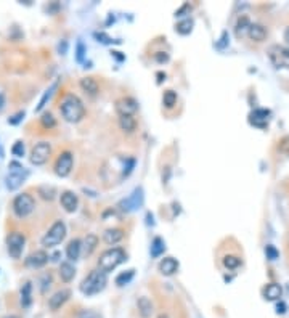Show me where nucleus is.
I'll return each mask as SVG.
<instances>
[{"instance_id":"40","label":"nucleus","mask_w":289,"mask_h":318,"mask_svg":"<svg viewBox=\"0 0 289 318\" xmlns=\"http://www.w3.org/2000/svg\"><path fill=\"white\" fill-rule=\"evenodd\" d=\"M24 119V111H19V113H16L15 116H12V118L8 119V124H12V125H16V124H19Z\"/></svg>"},{"instance_id":"19","label":"nucleus","mask_w":289,"mask_h":318,"mask_svg":"<svg viewBox=\"0 0 289 318\" xmlns=\"http://www.w3.org/2000/svg\"><path fill=\"white\" fill-rule=\"evenodd\" d=\"M247 36L252 39L254 42H264L265 39H267V29L262 24L254 23V24H250Z\"/></svg>"},{"instance_id":"37","label":"nucleus","mask_w":289,"mask_h":318,"mask_svg":"<svg viewBox=\"0 0 289 318\" xmlns=\"http://www.w3.org/2000/svg\"><path fill=\"white\" fill-rule=\"evenodd\" d=\"M39 193L42 195L44 199H53L55 198V188L53 187H41L39 188Z\"/></svg>"},{"instance_id":"28","label":"nucleus","mask_w":289,"mask_h":318,"mask_svg":"<svg viewBox=\"0 0 289 318\" xmlns=\"http://www.w3.org/2000/svg\"><path fill=\"white\" fill-rule=\"evenodd\" d=\"M177 32L178 34H182V36H187V34H190L191 31H193V19H190V18H187V19H183V21H180L178 24H177Z\"/></svg>"},{"instance_id":"42","label":"nucleus","mask_w":289,"mask_h":318,"mask_svg":"<svg viewBox=\"0 0 289 318\" xmlns=\"http://www.w3.org/2000/svg\"><path fill=\"white\" fill-rule=\"evenodd\" d=\"M95 37L98 39V42H101V44H113L114 41L110 37V36H106L104 32H95Z\"/></svg>"},{"instance_id":"50","label":"nucleus","mask_w":289,"mask_h":318,"mask_svg":"<svg viewBox=\"0 0 289 318\" xmlns=\"http://www.w3.org/2000/svg\"><path fill=\"white\" fill-rule=\"evenodd\" d=\"M287 289H289V285H287Z\"/></svg>"},{"instance_id":"43","label":"nucleus","mask_w":289,"mask_h":318,"mask_svg":"<svg viewBox=\"0 0 289 318\" xmlns=\"http://www.w3.org/2000/svg\"><path fill=\"white\" fill-rule=\"evenodd\" d=\"M84 53H85V47H84L82 42H79V44H77V55H76L77 61H82L84 60Z\"/></svg>"},{"instance_id":"6","label":"nucleus","mask_w":289,"mask_h":318,"mask_svg":"<svg viewBox=\"0 0 289 318\" xmlns=\"http://www.w3.org/2000/svg\"><path fill=\"white\" fill-rule=\"evenodd\" d=\"M34 207H35V201L29 193H21V195H18L13 199V212L19 219L27 217L34 210Z\"/></svg>"},{"instance_id":"35","label":"nucleus","mask_w":289,"mask_h":318,"mask_svg":"<svg viewBox=\"0 0 289 318\" xmlns=\"http://www.w3.org/2000/svg\"><path fill=\"white\" fill-rule=\"evenodd\" d=\"M41 124H42V127H45V129H53L56 121H55L52 113H44L42 118H41Z\"/></svg>"},{"instance_id":"48","label":"nucleus","mask_w":289,"mask_h":318,"mask_svg":"<svg viewBox=\"0 0 289 318\" xmlns=\"http://www.w3.org/2000/svg\"><path fill=\"white\" fill-rule=\"evenodd\" d=\"M158 318H169V315H166V313H161V315H159Z\"/></svg>"},{"instance_id":"14","label":"nucleus","mask_w":289,"mask_h":318,"mask_svg":"<svg viewBox=\"0 0 289 318\" xmlns=\"http://www.w3.org/2000/svg\"><path fill=\"white\" fill-rule=\"evenodd\" d=\"M48 259H50V257H48V254L45 253V251H35V253L27 256L26 265L32 267V268H41V267H44L48 262Z\"/></svg>"},{"instance_id":"5","label":"nucleus","mask_w":289,"mask_h":318,"mask_svg":"<svg viewBox=\"0 0 289 318\" xmlns=\"http://www.w3.org/2000/svg\"><path fill=\"white\" fill-rule=\"evenodd\" d=\"M64 236H66V225H64V222L56 220L55 224L50 227V230H48L47 233L44 235V238H42V246H45V248H53L56 244H60L61 241L64 239Z\"/></svg>"},{"instance_id":"3","label":"nucleus","mask_w":289,"mask_h":318,"mask_svg":"<svg viewBox=\"0 0 289 318\" xmlns=\"http://www.w3.org/2000/svg\"><path fill=\"white\" fill-rule=\"evenodd\" d=\"M125 259H127V254H125V251L122 248H113V249L104 251L100 256L98 267L101 272L108 273V272H113V270L118 265H121L122 262H125Z\"/></svg>"},{"instance_id":"20","label":"nucleus","mask_w":289,"mask_h":318,"mask_svg":"<svg viewBox=\"0 0 289 318\" xmlns=\"http://www.w3.org/2000/svg\"><path fill=\"white\" fill-rule=\"evenodd\" d=\"M124 238V231L121 228H110V230H106L104 233H103V239H104V243L106 244H118L119 241Z\"/></svg>"},{"instance_id":"24","label":"nucleus","mask_w":289,"mask_h":318,"mask_svg":"<svg viewBox=\"0 0 289 318\" xmlns=\"http://www.w3.org/2000/svg\"><path fill=\"white\" fill-rule=\"evenodd\" d=\"M60 276H61V279L64 283H69L71 279L76 276V268L73 267V264H69V262H63L61 265H60Z\"/></svg>"},{"instance_id":"18","label":"nucleus","mask_w":289,"mask_h":318,"mask_svg":"<svg viewBox=\"0 0 289 318\" xmlns=\"http://www.w3.org/2000/svg\"><path fill=\"white\" fill-rule=\"evenodd\" d=\"M77 204H79V201H77V196L73 191H64L61 195V206L66 212H74L77 209Z\"/></svg>"},{"instance_id":"45","label":"nucleus","mask_w":289,"mask_h":318,"mask_svg":"<svg viewBox=\"0 0 289 318\" xmlns=\"http://www.w3.org/2000/svg\"><path fill=\"white\" fill-rule=\"evenodd\" d=\"M286 308H287V307H286L284 302H278V304H276V313H284V312H286Z\"/></svg>"},{"instance_id":"41","label":"nucleus","mask_w":289,"mask_h":318,"mask_svg":"<svg viewBox=\"0 0 289 318\" xmlns=\"http://www.w3.org/2000/svg\"><path fill=\"white\" fill-rule=\"evenodd\" d=\"M265 253H267V257H268L270 260H276V259H278V251H276L272 244H268V246L265 248Z\"/></svg>"},{"instance_id":"11","label":"nucleus","mask_w":289,"mask_h":318,"mask_svg":"<svg viewBox=\"0 0 289 318\" xmlns=\"http://www.w3.org/2000/svg\"><path fill=\"white\" fill-rule=\"evenodd\" d=\"M141 204H143V190L137 188V190H133V193L129 198H125L119 202V207L125 212H130V210H135L137 207H140Z\"/></svg>"},{"instance_id":"29","label":"nucleus","mask_w":289,"mask_h":318,"mask_svg":"<svg viewBox=\"0 0 289 318\" xmlns=\"http://www.w3.org/2000/svg\"><path fill=\"white\" fill-rule=\"evenodd\" d=\"M162 103L166 108H173V106L177 104V93L173 90H167L162 96Z\"/></svg>"},{"instance_id":"38","label":"nucleus","mask_w":289,"mask_h":318,"mask_svg":"<svg viewBox=\"0 0 289 318\" xmlns=\"http://www.w3.org/2000/svg\"><path fill=\"white\" fill-rule=\"evenodd\" d=\"M76 318H101V315L95 310H81L76 315Z\"/></svg>"},{"instance_id":"16","label":"nucleus","mask_w":289,"mask_h":318,"mask_svg":"<svg viewBox=\"0 0 289 318\" xmlns=\"http://www.w3.org/2000/svg\"><path fill=\"white\" fill-rule=\"evenodd\" d=\"M178 270V262L173 257H164L159 264V272L166 276L173 275Z\"/></svg>"},{"instance_id":"2","label":"nucleus","mask_w":289,"mask_h":318,"mask_svg":"<svg viewBox=\"0 0 289 318\" xmlns=\"http://www.w3.org/2000/svg\"><path fill=\"white\" fill-rule=\"evenodd\" d=\"M106 283H108V276H106V273L101 272V270H93V272L87 275L84 278V281L81 283V291L85 296L98 294L106 288Z\"/></svg>"},{"instance_id":"22","label":"nucleus","mask_w":289,"mask_h":318,"mask_svg":"<svg viewBox=\"0 0 289 318\" xmlns=\"http://www.w3.org/2000/svg\"><path fill=\"white\" fill-rule=\"evenodd\" d=\"M82 243H81V239H77V238H74V239H71L69 241V244H67V248H66V256H67V259L69 260H77L79 259V256H81V246Z\"/></svg>"},{"instance_id":"31","label":"nucleus","mask_w":289,"mask_h":318,"mask_svg":"<svg viewBox=\"0 0 289 318\" xmlns=\"http://www.w3.org/2000/svg\"><path fill=\"white\" fill-rule=\"evenodd\" d=\"M96 244H98V238H96L95 235H87V238H85V253H87V256H90L93 253Z\"/></svg>"},{"instance_id":"10","label":"nucleus","mask_w":289,"mask_h":318,"mask_svg":"<svg viewBox=\"0 0 289 318\" xmlns=\"http://www.w3.org/2000/svg\"><path fill=\"white\" fill-rule=\"evenodd\" d=\"M74 158L69 151H63L55 162V173L58 177H67L73 170Z\"/></svg>"},{"instance_id":"32","label":"nucleus","mask_w":289,"mask_h":318,"mask_svg":"<svg viewBox=\"0 0 289 318\" xmlns=\"http://www.w3.org/2000/svg\"><path fill=\"white\" fill-rule=\"evenodd\" d=\"M133 275H135V270H127V272H122L121 275H118V278H116V285H118V286L127 285L130 279L133 278Z\"/></svg>"},{"instance_id":"33","label":"nucleus","mask_w":289,"mask_h":318,"mask_svg":"<svg viewBox=\"0 0 289 318\" xmlns=\"http://www.w3.org/2000/svg\"><path fill=\"white\" fill-rule=\"evenodd\" d=\"M224 265H225L227 268H230V270H235V268H238V267L241 265V259L236 257V256L228 254V256L224 257Z\"/></svg>"},{"instance_id":"26","label":"nucleus","mask_w":289,"mask_h":318,"mask_svg":"<svg viewBox=\"0 0 289 318\" xmlns=\"http://www.w3.org/2000/svg\"><path fill=\"white\" fill-rule=\"evenodd\" d=\"M119 127L124 132H133L137 127V121L133 119V116H121L119 118Z\"/></svg>"},{"instance_id":"13","label":"nucleus","mask_w":289,"mask_h":318,"mask_svg":"<svg viewBox=\"0 0 289 318\" xmlns=\"http://www.w3.org/2000/svg\"><path fill=\"white\" fill-rule=\"evenodd\" d=\"M69 297H71L69 289H60V291H56L50 299H48V307H50L52 310H58V308H61L64 305V302Z\"/></svg>"},{"instance_id":"23","label":"nucleus","mask_w":289,"mask_h":318,"mask_svg":"<svg viewBox=\"0 0 289 318\" xmlns=\"http://www.w3.org/2000/svg\"><path fill=\"white\" fill-rule=\"evenodd\" d=\"M81 89L90 96H95L98 93V82L93 77H84V79H81Z\"/></svg>"},{"instance_id":"21","label":"nucleus","mask_w":289,"mask_h":318,"mask_svg":"<svg viewBox=\"0 0 289 318\" xmlns=\"http://www.w3.org/2000/svg\"><path fill=\"white\" fill-rule=\"evenodd\" d=\"M137 307H138V313L141 315V318H150L153 313V302L148 297L141 296L137 301Z\"/></svg>"},{"instance_id":"12","label":"nucleus","mask_w":289,"mask_h":318,"mask_svg":"<svg viewBox=\"0 0 289 318\" xmlns=\"http://www.w3.org/2000/svg\"><path fill=\"white\" fill-rule=\"evenodd\" d=\"M138 110V103L135 101L130 96H124L116 101V113L119 116H133V113H137Z\"/></svg>"},{"instance_id":"27","label":"nucleus","mask_w":289,"mask_h":318,"mask_svg":"<svg viewBox=\"0 0 289 318\" xmlns=\"http://www.w3.org/2000/svg\"><path fill=\"white\" fill-rule=\"evenodd\" d=\"M250 24H252V23L249 21V18H247V16H241V18L238 19V23H236V36H238V37L246 36V34L249 32Z\"/></svg>"},{"instance_id":"34","label":"nucleus","mask_w":289,"mask_h":318,"mask_svg":"<svg viewBox=\"0 0 289 318\" xmlns=\"http://www.w3.org/2000/svg\"><path fill=\"white\" fill-rule=\"evenodd\" d=\"M56 89V82L50 87V89L48 90H45V93H44V96L41 98V101H39V104H37V108H35V111H42L44 108H45V104H47V101L50 100V96H52V93H53V90Z\"/></svg>"},{"instance_id":"9","label":"nucleus","mask_w":289,"mask_h":318,"mask_svg":"<svg viewBox=\"0 0 289 318\" xmlns=\"http://www.w3.org/2000/svg\"><path fill=\"white\" fill-rule=\"evenodd\" d=\"M24 244H26V238H24L23 233H19V231H13V233H10L8 238H7L8 254L12 256L13 259L21 257Z\"/></svg>"},{"instance_id":"1","label":"nucleus","mask_w":289,"mask_h":318,"mask_svg":"<svg viewBox=\"0 0 289 318\" xmlns=\"http://www.w3.org/2000/svg\"><path fill=\"white\" fill-rule=\"evenodd\" d=\"M60 111L67 122H79L85 114L84 103L81 101L79 96H76L73 93L66 95L63 98V101L60 104Z\"/></svg>"},{"instance_id":"39","label":"nucleus","mask_w":289,"mask_h":318,"mask_svg":"<svg viewBox=\"0 0 289 318\" xmlns=\"http://www.w3.org/2000/svg\"><path fill=\"white\" fill-rule=\"evenodd\" d=\"M278 150L281 153H284V154H289V135H286V137H283L281 140H279Z\"/></svg>"},{"instance_id":"8","label":"nucleus","mask_w":289,"mask_h":318,"mask_svg":"<svg viewBox=\"0 0 289 318\" xmlns=\"http://www.w3.org/2000/svg\"><path fill=\"white\" fill-rule=\"evenodd\" d=\"M52 154V147L48 142H39L34 145V148L31 150V156H29V159H31V162L34 164V166H42V164H45L48 161V158H50Z\"/></svg>"},{"instance_id":"17","label":"nucleus","mask_w":289,"mask_h":318,"mask_svg":"<svg viewBox=\"0 0 289 318\" xmlns=\"http://www.w3.org/2000/svg\"><path fill=\"white\" fill-rule=\"evenodd\" d=\"M283 296V288L276 283H270L264 289V297L267 301H279Z\"/></svg>"},{"instance_id":"49","label":"nucleus","mask_w":289,"mask_h":318,"mask_svg":"<svg viewBox=\"0 0 289 318\" xmlns=\"http://www.w3.org/2000/svg\"><path fill=\"white\" fill-rule=\"evenodd\" d=\"M5 318H16V316H5Z\"/></svg>"},{"instance_id":"47","label":"nucleus","mask_w":289,"mask_h":318,"mask_svg":"<svg viewBox=\"0 0 289 318\" xmlns=\"http://www.w3.org/2000/svg\"><path fill=\"white\" fill-rule=\"evenodd\" d=\"M4 103H5V98H4V95H0V108H2V106H4Z\"/></svg>"},{"instance_id":"4","label":"nucleus","mask_w":289,"mask_h":318,"mask_svg":"<svg viewBox=\"0 0 289 318\" xmlns=\"http://www.w3.org/2000/svg\"><path fill=\"white\" fill-rule=\"evenodd\" d=\"M27 177V170L19 162H10L8 164V175H7V188L16 190L23 185V182Z\"/></svg>"},{"instance_id":"30","label":"nucleus","mask_w":289,"mask_h":318,"mask_svg":"<svg viewBox=\"0 0 289 318\" xmlns=\"http://www.w3.org/2000/svg\"><path fill=\"white\" fill-rule=\"evenodd\" d=\"M164 249H166V244H164V241L161 238H154L153 243H151V256L153 257L161 256V253H162Z\"/></svg>"},{"instance_id":"46","label":"nucleus","mask_w":289,"mask_h":318,"mask_svg":"<svg viewBox=\"0 0 289 318\" xmlns=\"http://www.w3.org/2000/svg\"><path fill=\"white\" fill-rule=\"evenodd\" d=\"M284 41H286V42L289 44V27H287V29H286V31H284Z\"/></svg>"},{"instance_id":"44","label":"nucleus","mask_w":289,"mask_h":318,"mask_svg":"<svg viewBox=\"0 0 289 318\" xmlns=\"http://www.w3.org/2000/svg\"><path fill=\"white\" fill-rule=\"evenodd\" d=\"M154 58H156L159 63H166L169 60V55H166V53L162 55V52H159V53H156V56H154Z\"/></svg>"},{"instance_id":"15","label":"nucleus","mask_w":289,"mask_h":318,"mask_svg":"<svg viewBox=\"0 0 289 318\" xmlns=\"http://www.w3.org/2000/svg\"><path fill=\"white\" fill-rule=\"evenodd\" d=\"M268 116H270L268 110H256V111L250 113L249 122L252 125H256V127L264 129V127H267V124H268Z\"/></svg>"},{"instance_id":"25","label":"nucleus","mask_w":289,"mask_h":318,"mask_svg":"<svg viewBox=\"0 0 289 318\" xmlns=\"http://www.w3.org/2000/svg\"><path fill=\"white\" fill-rule=\"evenodd\" d=\"M31 304H32V286L31 283H24V286L21 288V305L27 308Z\"/></svg>"},{"instance_id":"36","label":"nucleus","mask_w":289,"mask_h":318,"mask_svg":"<svg viewBox=\"0 0 289 318\" xmlns=\"http://www.w3.org/2000/svg\"><path fill=\"white\" fill-rule=\"evenodd\" d=\"M12 153H13V156H16V158H23V156H24V153H26L24 143H23V142H16V143L13 145V148H12Z\"/></svg>"},{"instance_id":"7","label":"nucleus","mask_w":289,"mask_h":318,"mask_svg":"<svg viewBox=\"0 0 289 318\" xmlns=\"http://www.w3.org/2000/svg\"><path fill=\"white\" fill-rule=\"evenodd\" d=\"M268 58L278 69H289V48L273 45L268 50Z\"/></svg>"}]
</instances>
